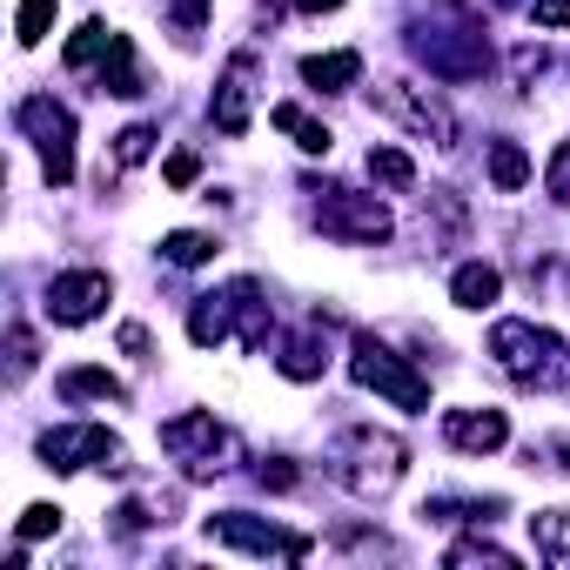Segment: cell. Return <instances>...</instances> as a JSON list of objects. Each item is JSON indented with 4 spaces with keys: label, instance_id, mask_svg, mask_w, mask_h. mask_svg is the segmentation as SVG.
<instances>
[{
    "label": "cell",
    "instance_id": "1",
    "mask_svg": "<svg viewBox=\"0 0 570 570\" xmlns=\"http://www.w3.org/2000/svg\"><path fill=\"white\" fill-rule=\"evenodd\" d=\"M410 55L436 75V81H483L490 68V41H483V14L463 0H443L410 28Z\"/></svg>",
    "mask_w": 570,
    "mask_h": 570
},
{
    "label": "cell",
    "instance_id": "2",
    "mask_svg": "<svg viewBox=\"0 0 570 570\" xmlns=\"http://www.w3.org/2000/svg\"><path fill=\"white\" fill-rule=\"evenodd\" d=\"M403 470H410V443L390 436V430H376V423L343 430L336 450H330V476H336L350 497H363V503L390 497V490L403 483Z\"/></svg>",
    "mask_w": 570,
    "mask_h": 570
},
{
    "label": "cell",
    "instance_id": "3",
    "mask_svg": "<svg viewBox=\"0 0 570 570\" xmlns=\"http://www.w3.org/2000/svg\"><path fill=\"white\" fill-rule=\"evenodd\" d=\"M490 356H497V370H503L517 390H557V383L570 376L563 336H557V330H537V323H523V316H503V323L490 330Z\"/></svg>",
    "mask_w": 570,
    "mask_h": 570
},
{
    "label": "cell",
    "instance_id": "4",
    "mask_svg": "<svg viewBox=\"0 0 570 570\" xmlns=\"http://www.w3.org/2000/svg\"><path fill=\"white\" fill-rule=\"evenodd\" d=\"M161 450H168V456L202 483V476H222V470L235 463V450H242V443H235V430H228V423H215L208 410H188V416H168V423H161Z\"/></svg>",
    "mask_w": 570,
    "mask_h": 570
},
{
    "label": "cell",
    "instance_id": "5",
    "mask_svg": "<svg viewBox=\"0 0 570 570\" xmlns=\"http://www.w3.org/2000/svg\"><path fill=\"white\" fill-rule=\"evenodd\" d=\"M350 376H356V390H376V396H390L396 410H430V376H416L390 343H376V336H356L350 343Z\"/></svg>",
    "mask_w": 570,
    "mask_h": 570
},
{
    "label": "cell",
    "instance_id": "6",
    "mask_svg": "<svg viewBox=\"0 0 570 570\" xmlns=\"http://www.w3.org/2000/svg\"><path fill=\"white\" fill-rule=\"evenodd\" d=\"M14 121H21V135L41 148L48 181H55V188H68V181H75V115H68L55 95H28V101L14 108Z\"/></svg>",
    "mask_w": 570,
    "mask_h": 570
},
{
    "label": "cell",
    "instance_id": "7",
    "mask_svg": "<svg viewBox=\"0 0 570 570\" xmlns=\"http://www.w3.org/2000/svg\"><path fill=\"white\" fill-rule=\"evenodd\" d=\"M309 195H316V228L336 235V242H390V228H396V215L376 195H356V188H336V181H323Z\"/></svg>",
    "mask_w": 570,
    "mask_h": 570
},
{
    "label": "cell",
    "instance_id": "8",
    "mask_svg": "<svg viewBox=\"0 0 570 570\" xmlns=\"http://www.w3.org/2000/svg\"><path fill=\"white\" fill-rule=\"evenodd\" d=\"M41 463L48 470H108V476H128V450H121V436H108L101 423H61V430H48L41 436Z\"/></svg>",
    "mask_w": 570,
    "mask_h": 570
},
{
    "label": "cell",
    "instance_id": "9",
    "mask_svg": "<svg viewBox=\"0 0 570 570\" xmlns=\"http://www.w3.org/2000/svg\"><path fill=\"white\" fill-rule=\"evenodd\" d=\"M376 115H390V121L410 128L416 141L456 148V115L443 108V95H430V88H416V81H383V88H376Z\"/></svg>",
    "mask_w": 570,
    "mask_h": 570
},
{
    "label": "cell",
    "instance_id": "10",
    "mask_svg": "<svg viewBox=\"0 0 570 570\" xmlns=\"http://www.w3.org/2000/svg\"><path fill=\"white\" fill-rule=\"evenodd\" d=\"M208 537L228 543V550H248V557H309V537H303V530L262 523V517H248V510H222V517H208Z\"/></svg>",
    "mask_w": 570,
    "mask_h": 570
},
{
    "label": "cell",
    "instance_id": "11",
    "mask_svg": "<svg viewBox=\"0 0 570 570\" xmlns=\"http://www.w3.org/2000/svg\"><path fill=\"white\" fill-rule=\"evenodd\" d=\"M255 81H262V61H255V48L228 55L222 81H215V101H208V121H215L222 135H248V115H255Z\"/></svg>",
    "mask_w": 570,
    "mask_h": 570
},
{
    "label": "cell",
    "instance_id": "12",
    "mask_svg": "<svg viewBox=\"0 0 570 570\" xmlns=\"http://www.w3.org/2000/svg\"><path fill=\"white\" fill-rule=\"evenodd\" d=\"M108 303H115V282H108L101 268H68V275H55V282H48V316H55V323H68V330L95 323Z\"/></svg>",
    "mask_w": 570,
    "mask_h": 570
},
{
    "label": "cell",
    "instance_id": "13",
    "mask_svg": "<svg viewBox=\"0 0 570 570\" xmlns=\"http://www.w3.org/2000/svg\"><path fill=\"white\" fill-rule=\"evenodd\" d=\"M443 443L463 450V456H497V450L510 443V416L490 410V403H483V410H476V403H470V410H443Z\"/></svg>",
    "mask_w": 570,
    "mask_h": 570
},
{
    "label": "cell",
    "instance_id": "14",
    "mask_svg": "<svg viewBox=\"0 0 570 570\" xmlns=\"http://www.w3.org/2000/svg\"><path fill=\"white\" fill-rule=\"evenodd\" d=\"M275 370L289 376V383H316V376L330 370V330H323V316H316V323H303V330H296L289 343H282Z\"/></svg>",
    "mask_w": 570,
    "mask_h": 570
},
{
    "label": "cell",
    "instance_id": "15",
    "mask_svg": "<svg viewBox=\"0 0 570 570\" xmlns=\"http://www.w3.org/2000/svg\"><path fill=\"white\" fill-rule=\"evenodd\" d=\"M188 336H195V350H215V343H228V336H235V296H228V289H215V296H195V309H188Z\"/></svg>",
    "mask_w": 570,
    "mask_h": 570
},
{
    "label": "cell",
    "instance_id": "16",
    "mask_svg": "<svg viewBox=\"0 0 570 570\" xmlns=\"http://www.w3.org/2000/svg\"><path fill=\"white\" fill-rule=\"evenodd\" d=\"M303 81H309L316 95H343V88H356V81H363V55H356V48L309 55V61H303Z\"/></svg>",
    "mask_w": 570,
    "mask_h": 570
},
{
    "label": "cell",
    "instance_id": "17",
    "mask_svg": "<svg viewBox=\"0 0 570 570\" xmlns=\"http://www.w3.org/2000/svg\"><path fill=\"white\" fill-rule=\"evenodd\" d=\"M101 95H115V101L148 95V81H141V61H135V41H128V35H115V48H108V61H101Z\"/></svg>",
    "mask_w": 570,
    "mask_h": 570
},
{
    "label": "cell",
    "instance_id": "18",
    "mask_svg": "<svg viewBox=\"0 0 570 570\" xmlns=\"http://www.w3.org/2000/svg\"><path fill=\"white\" fill-rule=\"evenodd\" d=\"M503 296V275L490 268V262H463L456 275H450V303L456 309H490Z\"/></svg>",
    "mask_w": 570,
    "mask_h": 570
},
{
    "label": "cell",
    "instance_id": "19",
    "mask_svg": "<svg viewBox=\"0 0 570 570\" xmlns=\"http://www.w3.org/2000/svg\"><path fill=\"white\" fill-rule=\"evenodd\" d=\"M268 121H275L282 135H289L303 155H330V141H336V135H330V128H323L309 108H296V101H275V108H268Z\"/></svg>",
    "mask_w": 570,
    "mask_h": 570
},
{
    "label": "cell",
    "instance_id": "20",
    "mask_svg": "<svg viewBox=\"0 0 570 570\" xmlns=\"http://www.w3.org/2000/svg\"><path fill=\"white\" fill-rule=\"evenodd\" d=\"M503 503L497 497H423V523H490Z\"/></svg>",
    "mask_w": 570,
    "mask_h": 570
},
{
    "label": "cell",
    "instance_id": "21",
    "mask_svg": "<svg viewBox=\"0 0 570 570\" xmlns=\"http://www.w3.org/2000/svg\"><path fill=\"white\" fill-rule=\"evenodd\" d=\"M530 543L543 563H563L570 570V510H537L530 517Z\"/></svg>",
    "mask_w": 570,
    "mask_h": 570
},
{
    "label": "cell",
    "instance_id": "22",
    "mask_svg": "<svg viewBox=\"0 0 570 570\" xmlns=\"http://www.w3.org/2000/svg\"><path fill=\"white\" fill-rule=\"evenodd\" d=\"M55 390H61L68 403H88V396H95V403H121V376H108V370H95V363H88V370H68Z\"/></svg>",
    "mask_w": 570,
    "mask_h": 570
},
{
    "label": "cell",
    "instance_id": "23",
    "mask_svg": "<svg viewBox=\"0 0 570 570\" xmlns=\"http://www.w3.org/2000/svg\"><path fill=\"white\" fill-rule=\"evenodd\" d=\"M108 48H115V28H108V21H81L75 41L61 48V61H68V68H95V61H108Z\"/></svg>",
    "mask_w": 570,
    "mask_h": 570
},
{
    "label": "cell",
    "instance_id": "24",
    "mask_svg": "<svg viewBox=\"0 0 570 570\" xmlns=\"http://www.w3.org/2000/svg\"><path fill=\"white\" fill-rule=\"evenodd\" d=\"M490 181H497L503 195H517V188L530 181V155H523L517 141H490Z\"/></svg>",
    "mask_w": 570,
    "mask_h": 570
},
{
    "label": "cell",
    "instance_id": "25",
    "mask_svg": "<svg viewBox=\"0 0 570 570\" xmlns=\"http://www.w3.org/2000/svg\"><path fill=\"white\" fill-rule=\"evenodd\" d=\"M370 181H383V188L410 195V188H416V161H410L403 148H370Z\"/></svg>",
    "mask_w": 570,
    "mask_h": 570
},
{
    "label": "cell",
    "instance_id": "26",
    "mask_svg": "<svg viewBox=\"0 0 570 570\" xmlns=\"http://www.w3.org/2000/svg\"><path fill=\"white\" fill-rule=\"evenodd\" d=\"M215 255V235H202V228H175L168 242H161V262L168 268H202Z\"/></svg>",
    "mask_w": 570,
    "mask_h": 570
},
{
    "label": "cell",
    "instance_id": "27",
    "mask_svg": "<svg viewBox=\"0 0 570 570\" xmlns=\"http://www.w3.org/2000/svg\"><path fill=\"white\" fill-rule=\"evenodd\" d=\"M443 557H450V563H463V570H470V563H490V570H510V563H517V557H510L503 543H490V537H456Z\"/></svg>",
    "mask_w": 570,
    "mask_h": 570
},
{
    "label": "cell",
    "instance_id": "28",
    "mask_svg": "<svg viewBox=\"0 0 570 570\" xmlns=\"http://www.w3.org/2000/svg\"><path fill=\"white\" fill-rule=\"evenodd\" d=\"M48 28H55V0H21V8H14V41L21 48H41Z\"/></svg>",
    "mask_w": 570,
    "mask_h": 570
},
{
    "label": "cell",
    "instance_id": "29",
    "mask_svg": "<svg viewBox=\"0 0 570 570\" xmlns=\"http://www.w3.org/2000/svg\"><path fill=\"white\" fill-rule=\"evenodd\" d=\"M148 155H155V128H148V121H135V128L115 135V168H135V161H148Z\"/></svg>",
    "mask_w": 570,
    "mask_h": 570
},
{
    "label": "cell",
    "instance_id": "30",
    "mask_svg": "<svg viewBox=\"0 0 570 570\" xmlns=\"http://www.w3.org/2000/svg\"><path fill=\"white\" fill-rule=\"evenodd\" d=\"M543 188H550L557 208H570V141H557V155H550V168H543Z\"/></svg>",
    "mask_w": 570,
    "mask_h": 570
},
{
    "label": "cell",
    "instance_id": "31",
    "mask_svg": "<svg viewBox=\"0 0 570 570\" xmlns=\"http://www.w3.org/2000/svg\"><path fill=\"white\" fill-rule=\"evenodd\" d=\"M61 530V510L55 503H28V517H21V543H41V537H55Z\"/></svg>",
    "mask_w": 570,
    "mask_h": 570
},
{
    "label": "cell",
    "instance_id": "32",
    "mask_svg": "<svg viewBox=\"0 0 570 570\" xmlns=\"http://www.w3.org/2000/svg\"><path fill=\"white\" fill-rule=\"evenodd\" d=\"M8 350H14V356H8V376L21 383V376L35 370V356H41V343H35V330H14V336H8Z\"/></svg>",
    "mask_w": 570,
    "mask_h": 570
},
{
    "label": "cell",
    "instance_id": "33",
    "mask_svg": "<svg viewBox=\"0 0 570 570\" xmlns=\"http://www.w3.org/2000/svg\"><path fill=\"white\" fill-rule=\"evenodd\" d=\"M255 483H262V490H296V483H303V470H296L289 456H268V463L255 470Z\"/></svg>",
    "mask_w": 570,
    "mask_h": 570
},
{
    "label": "cell",
    "instance_id": "34",
    "mask_svg": "<svg viewBox=\"0 0 570 570\" xmlns=\"http://www.w3.org/2000/svg\"><path fill=\"white\" fill-rule=\"evenodd\" d=\"M208 8H215V0H175V8H168V14H175V28H181V41H195V35H202Z\"/></svg>",
    "mask_w": 570,
    "mask_h": 570
},
{
    "label": "cell",
    "instance_id": "35",
    "mask_svg": "<svg viewBox=\"0 0 570 570\" xmlns=\"http://www.w3.org/2000/svg\"><path fill=\"white\" fill-rule=\"evenodd\" d=\"M530 21L537 28H570V0H530Z\"/></svg>",
    "mask_w": 570,
    "mask_h": 570
},
{
    "label": "cell",
    "instance_id": "36",
    "mask_svg": "<svg viewBox=\"0 0 570 570\" xmlns=\"http://www.w3.org/2000/svg\"><path fill=\"white\" fill-rule=\"evenodd\" d=\"M510 68H517V81L530 88V81H537V75L550 68V55H543V48H517V61H510Z\"/></svg>",
    "mask_w": 570,
    "mask_h": 570
},
{
    "label": "cell",
    "instance_id": "37",
    "mask_svg": "<svg viewBox=\"0 0 570 570\" xmlns=\"http://www.w3.org/2000/svg\"><path fill=\"white\" fill-rule=\"evenodd\" d=\"M161 175H168V188H195L202 161H195V155H168V168H161Z\"/></svg>",
    "mask_w": 570,
    "mask_h": 570
},
{
    "label": "cell",
    "instance_id": "38",
    "mask_svg": "<svg viewBox=\"0 0 570 570\" xmlns=\"http://www.w3.org/2000/svg\"><path fill=\"white\" fill-rule=\"evenodd\" d=\"M148 523H155V517H148V503H121V510H115V530H121V537H141Z\"/></svg>",
    "mask_w": 570,
    "mask_h": 570
},
{
    "label": "cell",
    "instance_id": "39",
    "mask_svg": "<svg viewBox=\"0 0 570 570\" xmlns=\"http://www.w3.org/2000/svg\"><path fill=\"white\" fill-rule=\"evenodd\" d=\"M121 350H128L135 363H148V330H141V323H121Z\"/></svg>",
    "mask_w": 570,
    "mask_h": 570
},
{
    "label": "cell",
    "instance_id": "40",
    "mask_svg": "<svg viewBox=\"0 0 570 570\" xmlns=\"http://www.w3.org/2000/svg\"><path fill=\"white\" fill-rule=\"evenodd\" d=\"M296 8H303V14H336L343 0H296Z\"/></svg>",
    "mask_w": 570,
    "mask_h": 570
},
{
    "label": "cell",
    "instance_id": "41",
    "mask_svg": "<svg viewBox=\"0 0 570 570\" xmlns=\"http://www.w3.org/2000/svg\"><path fill=\"white\" fill-rule=\"evenodd\" d=\"M275 8H282V0H268V14H275Z\"/></svg>",
    "mask_w": 570,
    "mask_h": 570
}]
</instances>
